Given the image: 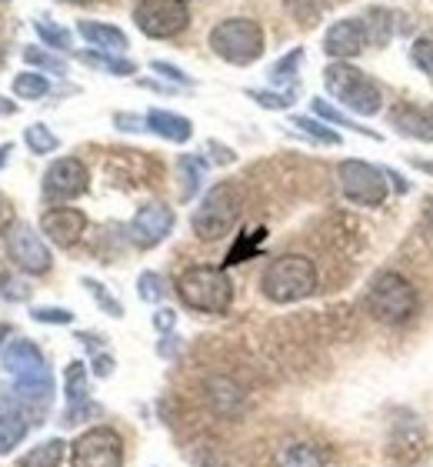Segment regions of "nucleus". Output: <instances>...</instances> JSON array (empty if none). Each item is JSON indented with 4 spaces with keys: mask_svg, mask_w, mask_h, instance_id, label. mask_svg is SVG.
<instances>
[{
    "mask_svg": "<svg viewBox=\"0 0 433 467\" xmlns=\"http://www.w3.org/2000/svg\"><path fill=\"white\" fill-rule=\"evenodd\" d=\"M260 291L273 304H297L317 291V267L304 254H284L263 267Z\"/></svg>",
    "mask_w": 433,
    "mask_h": 467,
    "instance_id": "1",
    "label": "nucleus"
},
{
    "mask_svg": "<svg viewBox=\"0 0 433 467\" xmlns=\"http://www.w3.org/2000/svg\"><path fill=\"white\" fill-rule=\"evenodd\" d=\"M177 294L191 311L201 314H223L233 301V284L221 267L193 264L177 277Z\"/></svg>",
    "mask_w": 433,
    "mask_h": 467,
    "instance_id": "2",
    "label": "nucleus"
},
{
    "mask_svg": "<svg viewBox=\"0 0 433 467\" xmlns=\"http://www.w3.org/2000/svg\"><path fill=\"white\" fill-rule=\"evenodd\" d=\"M417 307H420L417 287L404 274L380 271L366 287V311L380 324H407L417 314Z\"/></svg>",
    "mask_w": 433,
    "mask_h": 467,
    "instance_id": "3",
    "label": "nucleus"
},
{
    "mask_svg": "<svg viewBox=\"0 0 433 467\" xmlns=\"http://www.w3.org/2000/svg\"><path fill=\"white\" fill-rule=\"evenodd\" d=\"M241 211H243L241 191H237L231 181H221V184H213L211 191L203 194L201 207H197L191 217V227L201 241H221V237H227V234L237 227Z\"/></svg>",
    "mask_w": 433,
    "mask_h": 467,
    "instance_id": "4",
    "label": "nucleus"
},
{
    "mask_svg": "<svg viewBox=\"0 0 433 467\" xmlns=\"http://www.w3.org/2000/svg\"><path fill=\"white\" fill-rule=\"evenodd\" d=\"M324 88L330 90V98H337L340 104H344L346 110H354V114L374 117L384 108L380 88L366 78L364 70H356L354 64H346V60L327 64V70H324Z\"/></svg>",
    "mask_w": 433,
    "mask_h": 467,
    "instance_id": "5",
    "label": "nucleus"
},
{
    "mask_svg": "<svg viewBox=\"0 0 433 467\" xmlns=\"http://www.w3.org/2000/svg\"><path fill=\"white\" fill-rule=\"evenodd\" d=\"M211 50L227 64H237V67H247L253 60H260L263 54V27L251 17H227L221 24H213L211 30Z\"/></svg>",
    "mask_w": 433,
    "mask_h": 467,
    "instance_id": "6",
    "label": "nucleus"
},
{
    "mask_svg": "<svg viewBox=\"0 0 433 467\" xmlns=\"http://www.w3.org/2000/svg\"><path fill=\"white\" fill-rule=\"evenodd\" d=\"M137 30L150 40H170L187 30L191 10L183 0H140L134 7Z\"/></svg>",
    "mask_w": 433,
    "mask_h": 467,
    "instance_id": "7",
    "label": "nucleus"
},
{
    "mask_svg": "<svg viewBox=\"0 0 433 467\" xmlns=\"http://www.w3.org/2000/svg\"><path fill=\"white\" fill-rule=\"evenodd\" d=\"M337 181L346 201L364 207H380L387 201V191H390L387 171L366 164V161H340Z\"/></svg>",
    "mask_w": 433,
    "mask_h": 467,
    "instance_id": "8",
    "label": "nucleus"
},
{
    "mask_svg": "<svg viewBox=\"0 0 433 467\" xmlns=\"http://www.w3.org/2000/svg\"><path fill=\"white\" fill-rule=\"evenodd\" d=\"M70 467H124V441L110 428L84 431L70 448Z\"/></svg>",
    "mask_w": 433,
    "mask_h": 467,
    "instance_id": "9",
    "label": "nucleus"
},
{
    "mask_svg": "<svg viewBox=\"0 0 433 467\" xmlns=\"http://www.w3.org/2000/svg\"><path fill=\"white\" fill-rule=\"evenodd\" d=\"M7 254L10 261L17 264L20 271L27 274H47L54 257H50V247L44 244L37 231L30 224H10L7 231Z\"/></svg>",
    "mask_w": 433,
    "mask_h": 467,
    "instance_id": "10",
    "label": "nucleus"
},
{
    "mask_svg": "<svg viewBox=\"0 0 433 467\" xmlns=\"http://www.w3.org/2000/svg\"><path fill=\"white\" fill-rule=\"evenodd\" d=\"M87 187H90V174L77 157H60L44 174V197L50 201H74V197L87 194Z\"/></svg>",
    "mask_w": 433,
    "mask_h": 467,
    "instance_id": "11",
    "label": "nucleus"
},
{
    "mask_svg": "<svg viewBox=\"0 0 433 467\" xmlns=\"http://www.w3.org/2000/svg\"><path fill=\"white\" fill-rule=\"evenodd\" d=\"M173 221H177V217H173V211L167 204H144L134 214L127 234H130V241H134L137 247H157V244L173 231Z\"/></svg>",
    "mask_w": 433,
    "mask_h": 467,
    "instance_id": "12",
    "label": "nucleus"
},
{
    "mask_svg": "<svg viewBox=\"0 0 433 467\" xmlns=\"http://www.w3.org/2000/svg\"><path fill=\"white\" fill-rule=\"evenodd\" d=\"M87 231V214L77 207H50L40 217V234L57 247H74Z\"/></svg>",
    "mask_w": 433,
    "mask_h": 467,
    "instance_id": "13",
    "label": "nucleus"
},
{
    "mask_svg": "<svg viewBox=\"0 0 433 467\" xmlns=\"http://www.w3.org/2000/svg\"><path fill=\"white\" fill-rule=\"evenodd\" d=\"M324 50H327V57H334V60H350V57H356V54H364L366 50L364 20H356V17L337 20V24L324 34Z\"/></svg>",
    "mask_w": 433,
    "mask_h": 467,
    "instance_id": "14",
    "label": "nucleus"
},
{
    "mask_svg": "<svg viewBox=\"0 0 433 467\" xmlns=\"http://www.w3.org/2000/svg\"><path fill=\"white\" fill-rule=\"evenodd\" d=\"M14 400H17L20 408L44 414L50 408V400H54V378H50V370L14 380Z\"/></svg>",
    "mask_w": 433,
    "mask_h": 467,
    "instance_id": "15",
    "label": "nucleus"
},
{
    "mask_svg": "<svg viewBox=\"0 0 433 467\" xmlns=\"http://www.w3.org/2000/svg\"><path fill=\"white\" fill-rule=\"evenodd\" d=\"M4 370L17 380V378H30V374L47 370V364H44V354L37 350V344L10 341L7 348H4Z\"/></svg>",
    "mask_w": 433,
    "mask_h": 467,
    "instance_id": "16",
    "label": "nucleus"
},
{
    "mask_svg": "<svg viewBox=\"0 0 433 467\" xmlns=\"http://www.w3.org/2000/svg\"><path fill=\"white\" fill-rule=\"evenodd\" d=\"M77 34L97 50H107V54H120V50L130 47V40L120 27L114 24H100V20H80L77 24Z\"/></svg>",
    "mask_w": 433,
    "mask_h": 467,
    "instance_id": "17",
    "label": "nucleus"
},
{
    "mask_svg": "<svg viewBox=\"0 0 433 467\" xmlns=\"http://www.w3.org/2000/svg\"><path fill=\"white\" fill-rule=\"evenodd\" d=\"M144 120H147V130H154L157 137H164L170 144H187L193 137L191 120L180 114H170V110H150Z\"/></svg>",
    "mask_w": 433,
    "mask_h": 467,
    "instance_id": "18",
    "label": "nucleus"
},
{
    "mask_svg": "<svg viewBox=\"0 0 433 467\" xmlns=\"http://www.w3.org/2000/svg\"><path fill=\"white\" fill-rule=\"evenodd\" d=\"M64 394H67V424H74V420L84 414V410H90V404H87V370L80 360H74L67 368V380H64Z\"/></svg>",
    "mask_w": 433,
    "mask_h": 467,
    "instance_id": "19",
    "label": "nucleus"
},
{
    "mask_svg": "<svg viewBox=\"0 0 433 467\" xmlns=\"http://www.w3.org/2000/svg\"><path fill=\"white\" fill-rule=\"evenodd\" d=\"M390 124L400 130V134L407 137H417V140H433V130L430 124H427V114L420 108H410V104H404V108H397L394 114H390Z\"/></svg>",
    "mask_w": 433,
    "mask_h": 467,
    "instance_id": "20",
    "label": "nucleus"
},
{
    "mask_svg": "<svg viewBox=\"0 0 433 467\" xmlns=\"http://www.w3.org/2000/svg\"><path fill=\"white\" fill-rule=\"evenodd\" d=\"M27 438V420L14 408H0V454H10Z\"/></svg>",
    "mask_w": 433,
    "mask_h": 467,
    "instance_id": "21",
    "label": "nucleus"
},
{
    "mask_svg": "<svg viewBox=\"0 0 433 467\" xmlns=\"http://www.w3.org/2000/svg\"><path fill=\"white\" fill-rule=\"evenodd\" d=\"M180 201H191L197 194V187L203 184V174H207V161L203 157H193V154H183L180 157Z\"/></svg>",
    "mask_w": 433,
    "mask_h": 467,
    "instance_id": "22",
    "label": "nucleus"
},
{
    "mask_svg": "<svg viewBox=\"0 0 433 467\" xmlns=\"http://www.w3.org/2000/svg\"><path fill=\"white\" fill-rule=\"evenodd\" d=\"M64 448H67V444L60 438H50V441H44V444H37L30 454H24L17 467H57L60 461H64Z\"/></svg>",
    "mask_w": 433,
    "mask_h": 467,
    "instance_id": "23",
    "label": "nucleus"
},
{
    "mask_svg": "<svg viewBox=\"0 0 433 467\" xmlns=\"http://www.w3.org/2000/svg\"><path fill=\"white\" fill-rule=\"evenodd\" d=\"M80 60H84V64H90V67H104L107 74H114V78H130V74H137L134 60L110 57L107 50H84V54H80Z\"/></svg>",
    "mask_w": 433,
    "mask_h": 467,
    "instance_id": "24",
    "label": "nucleus"
},
{
    "mask_svg": "<svg viewBox=\"0 0 433 467\" xmlns=\"http://www.w3.org/2000/svg\"><path fill=\"white\" fill-rule=\"evenodd\" d=\"M310 108H314V117L327 120V124H334V127H350V130H356V134H366V137H374V140H380V134H376V130H370V127H360L356 120H350L346 114H340V110L334 108V104H327V100L314 98V100H310Z\"/></svg>",
    "mask_w": 433,
    "mask_h": 467,
    "instance_id": "25",
    "label": "nucleus"
},
{
    "mask_svg": "<svg viewBox=\"0 0 433 467\" xmlns=\"http://www.w3.org/2000/svg\"><path fill=\"white\" fill-rule=\"evenodd\" d=\"M290 124L297 127L300 134H307L310 140H317V144H327V147H337L340 144V134L334 130V127H327L324 120H317V117H304V114H297Z\"/></svg>",
    "mask_w": 433,
    "mask_h": 467,
    "instance_id": "26",
    "label": "nucleus"
},
{
    "mask_svg": "<svg viewBox=\"0 0 433 467\" xmlns=\"http://www.w3.org/2000/svg\"><path fill=\"white\" fill-rule=\"evenodd\" d=\"M14 94H17L20 100H40L50 94V80L44 78V74H34V70H24V74H17L14 78Z\"/></svg>",
    "mask_w": 433,
    "mask_h": 467,
    "instance_id": "27",
    "label": "nucleus"
},
{
    "mask_svg": "<svg viewBox=\"0 0 433 467\" xmlns=\"http://www.w3.org/2000/svg\"><path fill=\"white\" fill-rule=\"evenodd\" d=\"M370 20H364L366 27V44H387V40L394 37L397 27H394V14H387V10H370L366 14Z\"/></svg>",
    "mask_w": 433,
    "mask_h": 467,
    "instance_id": "28",
    "label": "nucleus"
},
{
    "mask_svg": "<svg viewBox=\"0 0 433 467\" xmlns=\"http://www.w3.org/2000/svg\"><path fill=\"white\" fill-rule=\"evenodd\" d=\"M24 140H27V147L34 150V154H54V150L60 147L57 134H54L47 124H30Z\"/></svg>",
    "mask_w": 433,
    "mask_h": 467,
    "instance_id": "29",
    "label": "nucleus"
},
{
    "mask_svg": "<svg viewBox=\"0 0 433 467\" xmlns=\"http://www.w3.org/2000/svg\"><path fill=\"white\" fill-rule=\"evenodd\" d=\"M300 60H304V50L294 47L287 54V57H280L273 67H270V84H294L297 80V67H300Z\"/></svg>",
    "mask_w": 433,
    "mask_h": 467,
    "instance_id": "30",
    "label": "nucleus"
},
{
    "mask_svg": "<svg viewBox=\"0 0 433 467\" xmlns=\"http://www.w3.org/2000/svg\"><path fill=\"white\" fill-rule=\"evenodd\" d=\"M280 467H324V458L310 444H294L280 454Z\"/></svg>",
    "mask_w": 433,
    "mask_h": 467,
    "instance_id": "31",
    "label": "nucleus"
},
{
    "mask_svg": "<svg viewBox=\"0 0 433 467\" xmlns=\"http://www.w3.org/2000/svg\"><path fill=\"white\" fill-rule=\"evenodd\" d=\"M34 30H37V37L54 50H70V30L67 27H57V24H50V20H34Z\"/></svg>",
    "mask_w": 433,
    "mask_h": 467,
    "instance_id": "32",
    "label": "nucleus"
},
{
    "mask_svg": "<svg viewBox=\"0 0 433 467\" xmlns=\"http://www.w3.org/2000/svg\"><path fill=\"white\" fill-rule=\"evenodd\" d=\"M410 60H414V67L427 78H433V37H417L410 44Z\"/></svg>",
    "mask_w": 433,
    "mask_h": 467,
    "instance_id": "33",
    "label": "nucleus"
},
{
    "mask_svg": "<svg viewBox=\"0 0 433 467\" xmlns=\"http://www.w3.org/2000/svg\"><path fill=\"white\" fill-rule=\"evenodd\" d=\"M24 60H27L30 67H37V70H50V74H64V60L54 57V54H47V50H40V47H24Z\"/></svg>",
    "mask_w": 433,
    "mask_h": 467,
    "instance_id": "34",
    "label": "nucleus"
},
{
    "mask_svg": "<svg viewBox=\"0 0 433 467\" xmlns=\"http://www.w3.org/2000/svg\"><path fill=\"white\" fill-rule=\"evenodd\" d=\"M137 294H140V301L157 304L160 297H164V277L154 271H144L140 274V281H137Z\"/></svg>",
    "mask_w": 433,
    "mask_h": 467,
    "instance_id": "35",
    "label": "nucleus"
},
{
    "mask_svg": "<svg viewBox=\"0 0 433 467\" xmlns=\"http://www.w3.org/2000/svg\"><path fill=\"white\" fill-rule=\"evenodd\" d=\"M263 227H260V231H247L241 237V244H237V247H231V254H227V264H241L243 257H251L253 251H257L260 244H263Z\"/></svg>",
    "mask_w": 433,
    "mask_h": 467,
    "instance_id": "36",
    "label": "nucleus"
},
{
    "mask_svg": "<svg viewBox=\"0 0 433 467\" xmlns=\"http://www.w3.org/2000/svg\"><path fill=\"white\" fill-rule=\"evenodd\" d=\"M247 98L257 100L260 108H267V110H287L290 104H294V90H287V94H273V90H247Z\"/></svg>",
    "mask_w": 433,
    "mask_h": 467,
    "instance_id": "37",
    "label": "nucleus"
},
{
    "mask_svg": "<svg viewBox=\"0 0 433 467\" xmlns=\"http://www.w3.org/2000/svg\"><path fill=\"white\" fill-rule=\"evenodd\" d=\"M84 287H87L90 294H94L97 304H100V307H104V311L110 314V317H120V314H124L120 301H117V297H110V294H107V287H104L100 281H90V277H84Z\"/></svg>",
    "mask_w": 433,
    "mask_h": 467,
    "instance_id": "38",
    "label": "nucleus"
},
{
    "mask_svg": "<svg viewBox=\"0 0 433 467\" xmlns=\"http://www.w3.org/2000/svg\"><path fill=\"white\" fill-rule=\"evenodd\" d=\"M150 70H154V74H160V78L173 80V84H180V88H191V84H193L191 74H183L180 67H173V64H167V60H154V64H150Z\"/></svg>",
    "mask_w": 433,
    "mask_h": 467,
    "instance_id": "39",
    "label": "nucleus"
},
{
    "mask_svg": "<svg viewBox=\"0 0 433 467\" xmlns=\"http://www.w3.org/2000/svg\"><path fill=\"white\" fill-rule=\"evenodd\" d=\"M34 321L40 324H74V314L67 307H34Z\"/></svg>",
    "mask_w": 433,
    "mask_h": 467,
    "instance_id": "40",
    "label": "nucleus"
},
{
    "mask_svg": "<svg viewBox=\"0 0 433 467\" xmlns=\"http://www.w3.org/2000/svg\"><path fill=\"white\" fill-rule=\"evenodd\" d=\"M114 124H120V130H144L147 120L144 117H134V114H117Z\"/></svg>",
    "mask_w": 433,
    "mask_h": 467,
    "instance_id": "41",
    "label": "nucleus"
},
{
    "mask_svg": "<svg viewBox=\"0 0 433 467\" xmlns=\"http://www.w3.org/2000/svg\"><path fill=\"white\" fill-rule=\"evenodd\" d=\"M10 224H14V204L0 194V231H10Z\"/></svg>",
    "mask_w": 433,
    "mask_h": 467,
    "instance_id": "42",
    "label": "nucleus"
},
{
    "mask_svg": "<svg viewBox=\"0 0 433 467\" xmlns=\"http://www.w3.org/2000/svg\"><path fill=\"white\" fill-rule=\"evenodd\" d=\"M110 370H114V360H110V358H97L94 360V374H97V378H107Z\"/></svg>",
    "mask_w": 433,
    "mask_h": 467,
    "instance_id": "43",
    "label": "nucleus"
},
{
    "mask_svg": "<svg viewBox=\"0 0 433 467\" xmlns=\"http://www.w3.org/2000/svg\"><path fill=\"white\" fill-rule=\"evenodd\" d=\"M173 321H177V317H173V311H157V317H154V324H157V327H160V331H167V327H173Z\"/></svg>",
    "mask_w": 433,
    "mask_h": 467,
    "instance_id": "44",
    "label": "nucleus"
},
{
    "mask_svg": "<svg viewBox=\"0 0 433 467\" xmlns=\"http://www.w3.org/2000/svg\"><path fill=\"white\" fill-rule=\"evenodd\" d=\"M7 114H17V104H14V100L0 98V117H7Z\"/></svg>",
    "mask_w": 433,
    "mask_h": 467,
    "instance_id": "45",
    "label": "nucleus"
},
{
    "mask_svg": "<svg viewBox=\"0 0 433 467\" xmlns=\"http://www.w3.org/2000/svg\"><path fill=\"white\" fill-rule=\"evenodd\" d=\"M424 231H427V237L433 241V207L427 211V221H424Z\"/></svg>",
    "mask_w": 433,
    "mask_h": 467,
    "instance_id": "46",
    "label": "nucleus"
},
{
    "mask_svg": "<svg viewBox=\"0 0 433 467\" xmlns=\"http://www.w3.org/2000/svg\"><path fill=\"white\" fill-rule=\"evenodd\" d=\"M10 154H14V144H4V147H0V167H4V161H7Z\"/></svg>",
    "mask_w": 433,
    "mask_h": 467,
    "instance_id": "47",
    "label": "nucleus"
},
{
    "mask_svg": "<svg viewBox=\"0 0 433 467\" xmlns=\"http://www.w3.org/2000/svg\"><path fill=\"white\" fill-rule=\"evenodd\" d=\"M414 164L420 167V171H430V174H433V164H430V161H414Z\"/></svg>",
    "mask_w": 433,
    "mask_h": 467,
    "instance_id": "48",
    "label": "nucleus"
},
{
    "mask_svg": "<svg viewBox=\"0 0 433 467\" xmlns=\"http://www.w3.org/2000/svg\"><path fill=\"white\" fill-rule=\"evenodd\" d=\"M424 114H427V124H430V130H433V104H430V108L424 110Z\"/></svg>",
    "mask_w": 433,
    "mask_h": 467,
    "instance_id": "49",
    "label": "nucleus"
},
{
    "mask_svg": "<svg viewBox=\"0 0 433 467\" xmlns=\"http://www.w3.org/2000/svg\"><path fill=\"white\" fill-rule=\"evenodd\" d=\"M4 64H7V50L0 47V70H4Z\"/></svg>",
    "mask_w": 433,
    "mask_h": 467,
    "instance_id": "50",
    "label": "nucleus"
},
{
    "mask_svg": "<svg viewBox=\"0 0 433 467\" xmlns=\"http://www.w3.org/2000/svg\"><path fill=\"white\" fill-rule=\"evenodd\" d=\"M4 337H7V327H4V324H0V344H4Z\"/></svg>",
    "mask_w": 433,
    "mask_h": 467,
    "instance_id": "51",
    "label": "nucleus"
},
{
    "mask_svg": "<svg viewBox=\"0 0 433 467\" xmlns=\"http://www.w3.org/2000/svg\"><path fill=\"white\" fill-rule=\"evenodd\" d=\"M64 4H87V0H64Z\"/></svg>",
    "mask_w": 433,
    "mask_h": 467,
    "instance_id": "52",
    "label": "nucleus"
}]
</instances>
